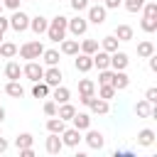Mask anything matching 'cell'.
<instances>
[{"label": "cell", "mask_w": 157, "mask_h": 157, "mask_svg": "<svg viewBox=\"0 0 157 157\" xmlns=\"http://www.w3.org/2000/svg\"><path fill=\"white\" fill-rule=\"evenodd\" d=\"M66 25H69V17H64V15H56L54 20H49V27H47V37L52 39V42H61L64 37H66Z\"/></svg>", "instance_id": "1"}, {"label": "cell", "mask_w": 157, "mask_h": 157, "mask_svg": "<svg viewBox=\"0 0 157 157\" xmlns=\"http://www.w3.org/2000/svg\"><path fill=\"white\" fill-rule=\"evenodd\" d=\"M20 56L22 59H27V61H32V59H39L42 56V52H44V44L39 42V39H29V42H25L20 49Z\"/></svg>", "instance_id": "2"}, {"label": "cell", "mask_w": 157, "mask_h": 157, "mask_svg": "<svg viewBox=\"0 0 157 157\" xmlns=\"http://www.w3.org/2000/svg\"><path fill=\"white\" fill-rule=\"evenodd\" d=\"M10 29H15V32H25V29H29V15L22 12V10H12Z\"/></svg>", "instance_id": "3"}, {"label": "cell", "mask_w": 157, "mask_h": 157, "mask_svg": "<svg viewBox=\"0 0 157 157\" xmlns=\"http://www.w3.org/2000/svg\"><path fill=\"white\" fill-rule=\"evenodd\" d=\"M66 32H71L76 39H78V37H83V34L88 32V20H86V17H81V15H76L74 20H69Z\"/></svg>", "instance_id": "4"}, {"label": "cell", "mask_w": 157, "mask_h": 157, "mask_svg": "<svg viewBox=\"0 0 157 157\" xmlns=\"http://www.w3.org/2000/svg\"><path fill=\"white\" fill-rule=\"evenodd\" d=\"M22 76H27L32 83H34V81H42V76H44V66H42L39 61L32 59V61H27V64L22 66Z\"/></svg>", "instance_id": "5"}, {"label": "cell", "mask_w": 157, "mask_h": 157, "mask_svg": "<svg viewBox=\"0 0 157 157\" xmlns=\"http://www.w3.org/2000/svg\"><path fill=\"white\" fill-rule=\"evenodd\" d=\"M86 10H88V15H86V20H88V22H93V25H103V22H105V15H108V10L103 7V2L88 5Z\"/></svg>", "instance_id": "6"}, {"label": "cell", "mask_w": 157, "mask_h": 157, "mask_svg": "<svg viewBox=\"0 0 157 157\" xmlns=\"http://www.w3.org/2000/svg\"><path fill=\"white\" fill-rule=\"evenodd\" d=\"M59 135H61V142H64L66 147H78V142L83 140V137H81V130H76L74 125H71V128H64Z\"/></svg>", "instance_id": "7"}, {"label": "cell", "mask_w": 157, "mask_h": 157, "mask_svg": "<svg viewBox=\"0 0 157 157\" xmlns=\"http://www.w3.org/2000/svg\"><path fill=\"white\" fill-rule=\"evenodd\" d=\"M128 64H130V59H128L125 52H118V49L110 52V69H113V71H125Z\"/></svg>", "instance_id": "8"}, {"label": "cell", "mask_w": 157, "mask_h": 157, "mask_svg": "<svg viewBox=\"0 0 157 157\" xmlns=\"http://www.w3.org/2000/svg\"><path fill=\"white\" fill-rule=\"evenodd\" d=\"M74 69H76L78 74H88V71L93 69V59H91V54L78 52V54H76V59H74Z\"/></svg>", "instance_id": "9"}, {"label": "cell", "mask_w": 157, "mask_h": 157, "mask_svg": "<svg viewBox=\"0 0 157 157\" xmlns=\"http://www.w3.org/2000/svg\"><path fill=\"white\" fill-rule=\"evenodd\" d=\"M61 78H64V74H61V69H59V66H49V69H44L42 81H44V83H49L52 88H54V86H59V83H61Z\"/></svg>", "instance_id": "10"}, {"label": "cell", "mask_w": 157, "mask_h": 157, "mask_svg": "<svg viewBox=\"0 0 157 157\" xmlns=\"http://www.w3.org/2000/svg\"><path fill=\"white\" fill-rule=\"evenodd\" d=\"M83 140H86V145H88L91 150H101V147L105 145V137H103V132H98V130H91V128L86 130V137H83Z\"/></svg>", "instance_id": "11"}, {"label": "cell", "mask_w": 157, "mask_h": 157, "mask_svg": "<svg viewBox=\"0 0 157 157\" xmlns=\"http://www.w3.org/2000/svg\"><path fill=\"white\" fill-rule=\"evenodd\" d=\"M44 147H47V152H49V155H59V152L64 150V142H61V135H59V132H49V137H47V142H44Z\"/></svg>", "instance_id": "12"}, {"label": "cell", "mask_w": 157, "mask_h": 157, "mask_svg": "<svg viewBox=\"0 0 157 157\" xmlns=\"http://www.w3.org/2000/svg\"><path fill=\"white\" fill-rule=\"evenodd\" d=\"M91 59H93V66H96L98 71H101V69H110V54H108V52L98 49V52L91 54Z\"/></svg>", "instance_id": "13"}, {"label": "cell", "mask_w": 157, "mask_h": 157, "mask_svg": "<svg viewBox=\"0 0 157 157\" xmlns=\"http://www.w3.org/2000/svg\"><path fill=\"white\" fill-rule=\"evenodd\" d=\"M110 86H113L115 91H125V88L130 86V76H128L125 71H113V78H110Z\"/></svg>", "instance_id": "14"}, {"label": "cell", "mask_w": 157, "mask_h": 157, "mask_svg": "<svg viewBox=\"0 0 157 157\" xmlns=\"http://www.w3.org/2000/svg\"><path fill=\"white\" fill-rule=\"evenodd\" d=\"M47 27H49V20L47 17H42V15H37V17H29V29L39 37V34H44L47 32Z\"/></svg>", "instance_id": "15"}, {"label": "cell", "mask_w": 157, "mask_h": 157, "mask_svg": "<svg viewBox=\"0 0 157 157\" xmlns=\"http://www.w3.org/2000/svg\"><path fill=\"white\" fill-rule=\"evenodd\" d=\"M71 123H74V128H76V130H81V132H83V130H88V128H91V115H88V113H78V110H76V113H74V118H71Z\"/></svg>", "instance_id": "16"}, {"label": "cell", "mask_w": 157, "mask_h": 157, "mask_svg": "<svg viewBox=\"0 0 157 157\" xmlns=\"http://www.w3.org/2000/svg\"><path fill=\"white\" fill-rule=\"evenodd\" d=\"M20 76H22V66H20L17 61H7V66H5V78H7V81H20Z\"/></svg>", "instance_id": "17"}, {"label": "cell", "mask_w": 157, "mask_h": 157, "mask_svg": "<svg viewBox=\"0 0 157 157\" xmlns=\"http://www.w3.org/2000/svg\"><path fill=\"white\" fill-rule=\"evenodd\" d=\"M155 130H150V128H142L140 132H137V145H142V147H150V145H155Z\"/></svg>", "instance_id": "18"}, {"label": "cell", "mask_w": 157, "mask_h": 157, "mask_svg": "<svg viewBox=\"0 0 157 157\" xmlns=\"http://www.w3.org/2000/svg\"><path fill=\"white\" fill-rule=\"evenodd\" d=\"M113 34L118 37V42H130V39L135 37V32H132V27H130V25H118Z\"/></svg>", "instance_id": "19"}, {"label": "cell", "mask_w": 157, "mask_h": 157, "mask_svg": "<svg viewBox=\"0 0 157 157\" xmlns=\"http://www.w3.org/2000/svg\"><path fill=\"white\" fill-rule=\"evenodd\" d=\"M61 54H66V56H76L78 54V39H61Z\"/></svg>", "instance_id": "20"}, {"label": "cell", "mask_w": 157, "mask_h": 157, "mask_svg": "<svg viewBox=\"0 0 157 157\" xmlns=\"http://www.w3.org/2000/svg\"><path fill=\"white\" fill-rule=\"evenodd\" d=\"M49 93H52V86H49V83L34 81V86H32V96H34V98H49Z\"/></svg>", "instance_id": "21"}, {"label": "cell", "mask_w": 157, "mask_h": 157, "mask_svg": "<svg viewBox=\"0 0 157 157\" xmlns=\"http://www.w3.org/2000/svg\"><path fill=\"white\" fill-rule=\"evenodd\" d=\"M74 113H76V108H74L69 101H66V103H59V108H56V118H61L64 123H66V120H71V118H74Z\"/></svg>", "instance_id": "22"}, {"label": "cell", "mask_w": 157, "mask_h": 157, "mask_svg": "<svg viewBox=\"0 0 157 157\" xmlns=\"http://www.w3.org/2000/svg\"><path fill=\"white\" fill-rule=\"evenodd\" d=\"M2 91H5L7 96H12V98H22V96H25V88L20 86V81H7Z\"/></svg>", "instance_id": "23"}, {"label": "cell", "mask_w": 157, "mask_h": 157, "mask_svg": "<svg viewBox=\"0 0 157 157\" xmlns=\"http://www.w3.org/2000/svg\"><path fill=\"white\" fill-rule=\"evenodd\" d=\"M78 93L81 96H96V83L91 78H78Z\"/></svg>", "instance_id": "24"}, {"label": "cell", "mask_w": 157, "mask_h": 157, "mask_svg": "<svg viewBox=\"0 0 157 157\" xmlns=\"http://www.w3.org/2000/svg\"><path fill=\"white\" fill-rule=\"evenodd\" d=\"M52 98H54L56 103H66V101L71 98V91H69L66 86H61V83H59V86H54V93H52Z\"/></svg>", "instance_id": "25"}, {"label": "cell", "mask_w": 157, "mask_h": 157, "mask_svg": "<svg viewBox=\"0 0 157 157\" xmlns=\"http://www.w3.org/2000/svg\"><path fill=\"white\" fill-rule=\"evenodd\" d=\"M96 115H105L108 110H110V105H108V101H103V98H93L91 101V105H88Z\"/></svg>", "instance_id": "26"}, {"label": "cell", "mask_w": 157, "mask_h": 157, "mask_svg": "<svg viewBox=\"0 0 157 157\" xmlns=\"http://www.w3.org/2000/svg\"><path fill=\"white\" fill-rule=\"evenodd\" d=\"M98 49H101L98 39H83V42L78 44V52H83V54H93V52H98Z\"/></svg>", "instance_id": "27"}, {"label": "cell", "mask_w": 157, "mask_h": 157, "mask_svg": "<svg viewBox=\"0 0 157 157\" xmlns=\"http://www.w3.org/2000/svg\"><path fill=\"white\" fill-rule=\"evenodd\" d=\"M101 49H103V52H108V54H110V52H115V49H118V37H115V34L103 37V39H101Z\"/></svg>", "instance_id": "28"}, {"label": "cell", "mask_w": 157, "mask_h": 157, "mask_svg": "<svg viewBox=\"0 0 157 157\" xmlns=\"http://www.w3.org/2000/svg\"><path fill=\"white\" fill-rule=\"evenodd\" d=\"M150 54H155V44H152L150 39H142V42L137 44V56H142V59H147Z\"/></svg>", "instance_id": "29"}, {"label": "cell", "mask_w": 157, "mask_h": 157, "mask_svg": "<svg viewBox=\"0 0 157 157\" xmlns=\"http://www.w3.org/2000/svg\"><path fill=\"white\" fill-rule=\"evenodd\" d=\"M66 128V123L61 120V118H56V115H49V120H47V130L49 132H61Z\"/></svg>", "instance_id": "30"}, {"label": "cell", "mask_w": 157, "mask_h": 157, "mask_svg": "<svg viewBox=\"0 0 157 157\" xmlns=\"http://www.w3.org/2000/svg\"><path fill=\"white\" fill-rule=\"evenodd\" d=\"M32 142H34V137H32L29 132H20V135L15 137V147H17V150H25V147H32Z\"/></svg>", "instance_id": "31"}, {"label": "cell", "mask_w": 157, "mask_h": 157, "mask_svg": "<svg viewBox=\"0 0 157 157\" xmlns=\"http://www.w3.org/2000/svg\"><path fill=\"white\" fill-rule=\"evenodd\" d=\"M17 54V44H12V42H0V56L2 59H12Z\"/></svg>", "instance_id": "32"}, {"label": "cell", "mask_w": 157, "mask_h": 157, "mask_svg": "<svg viewBox=\"0 0 157 157\" xmlns=\"http://www.w3.org/2000/svg\"><path fill=\"white\" fill-rule=\"evenodd\" d=\"M140 27H142V32H147V34L157 32V17H147V15H142V22H140Z\"/></svg>", "instance_id": "33"}, {"label": "cell", "mask_w": 157, "mask_h": 157, "mask_svg": "<svg viewBox=\"0 0 157 157\" xmlns=\"http://www.w3.org/2000/svg\"><path fill=\"white\" fill-rule=\"evenodd\" d=\"M42 56H44V64L47 66H59V52L56 49H44Z\"/></svg>", "instance_id": "34"}, {"label": "cell", "mask_w": 157, "mask_h": 157, "mask_svg": "<svg viewBox=\"0 0 157 157\" xmlns=\"http://www.w3.org/2000/svg\"><path fill=\"white\" fill-rule=\"evenodd\" d=\"M115 88L110 86V83H101V88H98V98H103V101H110V98H115Z\"/></svg>", "instance_id": "35"}, {"label": "cell", "mask_w": 157, "mask_h": 157, "mask_svg": "<svg viewBox=\"0 0 157 157\" xmlns=\"http://www.w3.org/2000/svg\"><path fill=\"white\" fill-rule=\"evenodd\" d=\"M150 108H152V103H147L145 98L135 103V113H137L140 118H150Z\"/></svg>", "instance_id": "36"}, {"label": "cell", "mask_w": 157, "mask_h": 157, "mask_svg": "<svg viewBox=\"0 0 157 157\" xmlns=\"http://www.w3.org/2000/svg\"><path fill=\"white\" fill-rule=\"evenodd\" d=\"M145 2H147V0H123V5H125L128 12H140Z\"/></svg>", "instance_id": "37"}, {"label": "cell", "mask_w": 157, "mask_h": 157, "mask_svg": "<svg viewBox=\"0 0 157 157\" xmlns=\"http://www.w3.org/2000/svg\"><path fill=\"white\" fill-rule=\"evenodd\" d=\"M56 108H59V103H56L54 98H49V101H44V105H42V110H44V115H56Z\"/></svg>", "instance_id": "38"}, {"label": "cell", "mask_w": 157, "mask_h": 157, "mask_svg": "<svg viewBox=\"0 0 157 157\" xmlns=\"http://www.w3.org/2000/svg\"><path fill=\"white\" fill-rule=\"evenodd\" d=\"M88 5H91L88 0H71V7H74L76 12H83V10L88 7Z\"/></svg>", "instance_id": "39"}, {"label": "cell", "mask_w": 157, "mask_h": 157, "mask_svg": "<svg viewBox=\"0 0 157 157\" xmlns=\"http://www.w3.org/2000/svg\"><path fill=\"white\" fill-rule=\"evenodd\" d=\"M145 101L147 103H157V88H147L145 91Z\"/></svg>", "instance_id": "40"}, {"label": "cell", "mask_w": 157, "mask_h": 157, "mask_svg": "<svg viewBox=\"0 0 157 157\" xmlns=\"http://www.w3.org/2000/svg\"><path fill=\"white\" fill-rule=\"evenodd\" d=\"M123 5V0H103V7L105 10H118Z\"/></svg>", "instance_id": "41"}, {"label": "cell", "mask_w": 157, "mask_h": 157, "mask_svg": "<svg viewBox=\"0 0 157 157\" xmlns=\"http://www.w3.org/2000/svg\"><path fill=\"white\" fill-rule=\"evenodd\" d=\"M10 29V20L7 17H2V12H0V34H5Z\"/></svg>", "instance_id": "42"}, {"label": "cell", "mask_w": 157, "mask_h": 157, "mask_svg": "<svg viewBox=\"0 0 157 157\" xmlns=\"http://www.w3.org/2000/svg\"><path fill=\"white\" fill-rule=\"evenodd\" d=\"M20 2H22V0H2V7H10V10H20Z\"/></svg>", "instance_id": "43"}, {"label": "cell", "mask_w": 157, "mask_h": 157, "mask_svg": "<svg viewBox=\"0 0 157 157\" xmlns=\"http://www.w3.org/2000/svg\"><path fill=\"white\" fill-rule=\"evenodd\" d=\"M147 59H150V71H157V56H155V54H150Z\"/></svg>", "instance_id": "44"}, {"label": "cell", "mask_w": 157, "mask_h": 157, "mask_svg": "<svg viewBox=\"0 0 157 157\" xmlns=\"http://www.w3.org/2000/svg\"><path fill=\"white\" fill-rule=\"evenodd\" d=\"M20 157H34V150L32 147H25V150H20Z\"/></svg>", "instance_id": "45"}, {"label": "cell", "mask_w": 157, "mask_h": 157, "mask_svg": "<svg viewBox=\"0 0 157 157\" xmlns=\"http://www.w3.org/2000/svg\"><path fill=\"white\" fill-rule=\"evenodd\" d=\"M93 98H96V96H81V98H78V101H81V103H83V105H91V101H93Z\"/></svg>", "instance_id": "46"}, {"label": "cell", "mask_w": 157, "mask_h": 157, "mask_svg": "<svg viewBox=\"0 0 157 157\" xmlns=\"http://www.w3.org/2000/svg\"><path fill=\"white\" fill-rule=\"evenodd\" d=\"M7 147H10V142H7V140H5V137H0V152H5V150H7Z\"/></svg>", "instance_id": "47"}, {"label": "cell", "mask_w": 157, "mask_h": 157, "mask_svg": "<svg viewBox=\"0 0 157 157\" xmlns=\"http://www.w3.org/2000/svg\"><path fill=\"white\" fill-rule=\"evenodd\" d=\"M5 115H7V113H5V108H2V105H0V123H2V120H5Z\"/></svg>", "instance_id": "48"}, {"label": "cell", "mask_w": 157, "mask_h": 157, "mask_svg": "<svg viewBox=\"0 0 157 157\" xmlns=\"http://www.w3.org/2000/svg\"><path fill=\"white\" fill-rule=\"evenodd\" d=\"M88 2H103V0H88Z\"/></svg>", "instance_id": "49"}, {"label": "cell", "mask_w": 157, "mask_h": 157, "mask_svg": "<svg viewBox=\"0 0 157 157\" xmlns=\"http://www.w3.org/2000/svg\"><path fill=\"white\" fill-rule=\"evenodd\" d=\"M0 12H2V2H0Z\"/></svg>", "instance_id": "50"}, {"label": "cell", "mask_w": 157, "mask_h": 157, "mask_svg": "<svg viewBox=\"0 0 157 157\" xmlns=\"http://www.w3.org/2000/svg\"><path fill=\"white\" fill-rule=\"evenodd\" d=\"M0 42H2V34H0Z\"/></svg>", "instance_id": "51"}, {"label": "cell", "mask_w": 157, "mask_h": 157, "mask_svg": "<svg viewBox=\"0 0 157 157\" xmlns=\"http://www.w3.org/2000/svg\"><path fill=\"white\" fill-rule=\"evenodd\" d=\"M27 2H34V0H27Z\"/></svg>", "instance_id": "52"}, {"label": "cell", "mask_w": 157, "mask_h": 157, "mask_svg": "<svg viewBox=\"0 0 157 157\" xmlns=\"http://www.w3.org/2000/svg\"><path fill=\"white\" fill-rule=\"evenodd\" d=\"M0 93H2V88H0Z\"/></svg>", "instance_id": "53"}]
</instances>
